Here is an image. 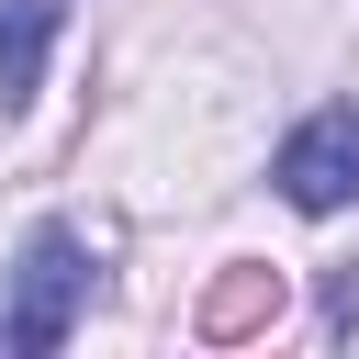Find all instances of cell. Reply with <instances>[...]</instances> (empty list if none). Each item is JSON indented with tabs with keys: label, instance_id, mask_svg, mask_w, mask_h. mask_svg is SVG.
I'll return each instance as SVG.
<instances>
[{
	"label": "cell",
	"instance_id": "3957f363",
	"mask_svg": "<svg viewBox=\"0 0 359 359\" xmlns=\"http://www.w3.org/2000/svg\"><path fill=\"white\" fill-rule=\"evenodd\" d=\"M56 22H67V0H0V101H34Z\"/></svg>",
	"mask_w": 359,
	"mask_h": 359
},
{
	"label": "cell",
	"instance_id": "6da1fadb",
	"mask_svg": "<svg viewBox=\"0 0 359 359\" xmlns=\"http://www.w3.org/2000/svg\"><path fill=\"white\" fill-rule=\"evenodd\" d=\"M79 314H90V247H79L67 224H34V236H22V269H11L0 348H11V359H56Z\"/></svg>",
	"mask_w": 359,
	"mask_h": 359
},
{
	"label": "cell",
	"instance_id": "7a4b0ae2",
	"mask_svg": "<svg viewBox=\"0 0 359 359\" xmlns=\"http://www.w3.org/2000/svg\"><path fill=\"white\" fill-rule=\"evenodd\" d=\"M269 180H280V202H292V213H348V202H359V112H348V101L303 112V123L280 135Z\"/></svg>",
	"mask_w": 359,
	"mask_h": 359
}]
</instances>
